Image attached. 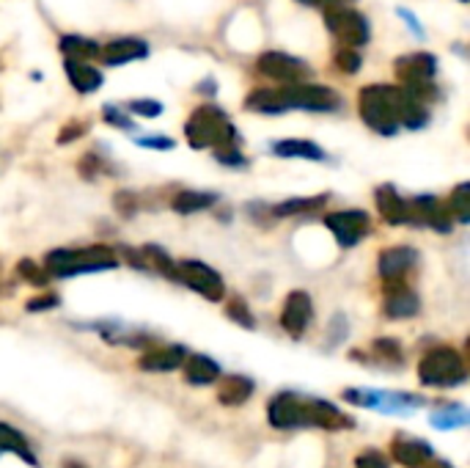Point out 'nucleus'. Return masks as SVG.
<instances>
[{
    "mask_svg": "<svg viewBox=\"0 0 470 468\" xmlns=\"http://www.w3.org/2000/svg\"><path fill=\"white\" fill-rule=\"evenodd\" d=\"M253 389L256 386H253L250 378H242V374H229V378L218 389V400L223 405H242L245 400H250Z\"/></svg>",
    "mask_w": 470,
    "mask_h": 468,
    "instance_id": "b1692460",
    "label": "nucleus"
},
{
    "mask_svg": "<svg viewBox=\"0 0 470 468\" xmlns=\"http://www.w3.org/2000/svg\"><path fill=\"white\" fill-rule=\"evenodd\" d=\"M399 17H402V20H405V23H407V25H410L413 31H416V36H421V34H424V31H421V25H418V20L413 17V12H407V9H399Z\"/></svg>",
    "mask_w": 470,
    "mask_h": 468,
    "instance_id": "79ce46f5",
    "label": "nucleus"
},
{
    "mask_svg": "<svg viewBox=\"0 0 470 468\" xmlns=\"http://www.w3.org/2000/svg\"><path fill=\"white\" fill-rule=\"evenodd\" d=\"M61 53H64L69 61H80V64H85V61H91V58H100L103 47H100L97 42L85 39V36H74V34H69V36H64V39H61Z\"/></svg>",
    "mask_w": 470,
    "mask_h": 468,
    "instance_id": "393cba45",
    "label": "nucleus"
},
{
    "mask_svg": "<svg viewBox=\"0 0 470 468\" xmlns=\"http://www.w3.org/2000/svg\"><path fill=\"white\" fill-rule=\"evenodd\" d=\"M377 210H380V215H383L391 226L407 224V202L397 194L394 184L377 187Z\"/></svg>",
    "mask_w": 470,
    "mask_h": 468,
    "instance_id": "a211bd4d",
    "label": "nucleus"
},
{
    "mask_svg": "<svg viewBox=\"0 0 470 468\" xmlns=\"http://www.w3.org/2000/svg\"><path fill=\"white\" fill-rule=\"evenodd\" d=\"M64 69L69 75V83L80 91V94H91V91H97L103 85V72L100 69H93L88 64H80V61H64Z\"/></svg>",
    "mask_w": 470,
    "mask_h": 468,
    "instance_id": "4be33fe9",
    "label": "nucleus"
},
{
    "mask_svg": "<svg viewBox=\"0 0 470 468\" xmlns=\"http://www.w3.org/2000/svg\"><path fill=\"white\" fill-rule=\"evenodd\" d=\"M306 422L311 427H325V430H341V427H352V419L344 416L333 403L328 400H308L306 403Z\"/></svg>",
    "mask_w": 470,
    "mask_h": 468,
    "instance_id": "2eb2a0df",
    "label": "nucleus"
},
{
    "mask_svg": "<svg viewBox=\"0 0 470 468\" xmlns=\"http://www.w3.org/2000/svg\"><path fill=\"white\" fill-rule=\"evenodd\" d=\"M176 281L187 284L191 290H196L201 298L207 301H220L226 287H223V278L218 270H212L210 264L204 262H196V259H187L181 264H176Z\"/></svg>",
    "mask_w": 470,
    "mask_h": 468,
    "instance_id": "1a4fd4ad",
    "label": "nucleus"
},
{
    "mask_svg": "<svg viewBox=\"0 0 470 468\" xmlns=\"http://www.w3.org/2000/svg\"><path fill=\"white\" fill-rule=\"evenodd\" d=\"M220 378V366L210 355H187L184 358V381L191 386H212Z\"/></svg>",
    "mask_w": 470,
    "mask_h": 468,
    "instance_id": "f3484780",
    "label": "nucleus"
},
{
    "mask_svg": "<svg viewBox=\"0 0 470 468\" xmlns=\"http://www.w3.org/2000/svg\"><path fill=\"white\" fill-rule=\"evenodd\" d=\"M418 378L424 386H432V389H454V386H462L467 372H465V363H462V355L451 347H437V350H429L421 363H418Z\"/></svg>",
    "mask_w": 470,
    "mask_h": 468,
    "instance_id": "39448f33",
    "label": "nucleus"
},
{
    "mask_svg": "<svg viewBox=\"0 0 470 468\" xmlns=\"http://www.w3.org/2000/svg\"><path fill=\"white\" fill-rule=\"evenodd\" d=\"M360 119L380 135H394L399 127L418 130L429 122L426 105L402 85H366L357 97Z\"/></svg>",
    "mask_w": 470,
    "mask_h": 468,
    "instance_id": "f257e3e1",
    "label": "nucleus"
},
{
    "mask_svg": "<svg viewBox=\"0 0 470 468\" xmlns=\"http://www.w3.org/2000/svg\"><path fill=\"white\" fill-rule=\"evenodd\" d=\"M215 157H218V163H223V165H245V157L237 152V146L218 149V152H215Z\"/></svg>",
    "mask_w": 470,
    "mask_h": 468,
    "instance_id": "58836bf2",
    "label": "nucleus"
},
{
    "mask_svg": "<svg viewBox=\"0 0 470 468\" xmlns=\"http://www.w3.org/2000/svg\"><path fill=\"white\" fill-rule=\"evenodd\" d=\"M143 256L162 273V275H168V278H176V264H173V259L165 254V251H160L157 245H146L143 248Z\"/></svg>",
    "mask_w": 470,
    "mask_h": 468,
    "instance_id": "7c9ffc66",
    "label": "nucleus"
},
{
    "mask_svg": "<svg viewBox=\"0 0 470 468\" xmlns=\"http://www.w3.org/2000/svg\"><path fill=\"white\" fill-rule=\"evenodd\" d=\"M184 135L193 149H207V146L229 149L237 144V130H234L231 119L215 105H201L191 116V122L184 124Z\"/></svg>",
    "mask_w": 470,
    "mask_h": 468,
    "instance_id": "20e7f679",
    "label": "nucleus"
},
{
    "mask_svg": "<svg viewBox=\"0 0 470 468\" xmlns=\"http://www.w3.org/2000/svg\"><path fill=\"white\" fill-rule=\"evenodd\" d=\"M306 403H308V400H303V397H298V394H289V392L278 394V397L267 405V419H269V424L278 427V430L308 427V422H306Z\"/></svg>",
    "mask_w": 470,
    "mask_h": 468,
    "instance_id": "9b49d317",
    "label": "nucleus"
},
{
    "mask_svg": "<svg viewBox=\"0 0 470 468\" xmlns=\"http://www.w3.org/2000/svg\"><path fill=\"white\" fill-rule=\"evenodd\" d=\"M325 202H328V196H314V199H287V202H280L278 207H272V215H278V218H287V215H306V213L319 210Z\"/></svg>",
    "mask_w": 470,
    "mask_h": 468,
    "instance_id": "cd10ccee",
    "label": "nucleus"
},
{
    "mask_svg": "<svg viewBox=\"0 0 470 468\" xmlns=\"http://www.w3.org/2000/svg\"><path fill=\"white\" fill-rule=\"evenodd\" d=\"M103 61L111 64V66H122V64H130V61H141L149 55V45L141 42V39H116L111 45L103 47Z\"/></svg>",
    "mask_w": 470,
    "mask_h": 468,
    "instance_id": "dca6fc26",
    "label": "nucleus"
},
{
    "mask_svg": "<svg viewBox=\"0 0 470 468\" xmlns=\"http://www.w3.org/2000/svg\"><path fill=\"white\" fill-rule=\"evenodd\" d=\"M462 4H467V0H462Z\"/></svg>",
    "mask_w": 470,
    "mask_h": 468,
    "instance_id": "a18cd8bd",
    "label": "nucleus"
},
{
    "mask_svg": "<svg viewBox=\"0 0 470 468\" xmlns=\"http://www.w3.org/2000/svg\"><path fill=\"white\" fill-rule=\"evenodd\" d=\"M311 317H314L311 295L303 293V290H295V293L287 298L284 312H280V325H284V331H289L292 336H300V334L311 325Z\"/></svg>",
    "mask_w": 470,
    "mask_h": 468,
    "instance_id": "ddd939ff",
    "label": "nucleus"
},
{
    "mask_svg": "<svg viewBox=\"0 0 470 468\" xmlns=\"http://www.w3.org/2000/svg\"><path fill=\"white\" fill-rule=\"evenodd\" d=\"M105 122L113 124V127H122V130H132V122H130L119 108H113V105L105 108Z\"/></svg>",
    "mask_w": 470,
    "mask_h": 468,
    "instance_id": "4c0bfd02",
    "label": "nucleus"
},
{
    "mask_svg": "<svg viewBox=\"0 0 470 468\" xmlns=\"http://www.w3.org/2000/svg\"><path fill=\"white\" fill-rule=\"evenodd\" d=\"M344 400L352 405H363L371 411H383V413H410L424 405L421 397L416 394H399V392H374V389H347Z\"/></svg>",
    "mask_w": 470,
    "mask_h": 468,
    "instance_id": "6e6552de",
    "label": "nucleus"
},
{
    "mask_svg": "<svg viewBox=\"0 0 470 468\" xmlns=\"http://www.w3.org/2000/svg\"><path fill=\"white\" fill-rule=\"evenodd\" d=\"M355 468H391L386 454L380 452H363L357 460H355Z\"/></svg>",
    "mask_w": 470,
    "mask_h": 468,
    "instance_id": "c9c22d12",
    "label": "nucleus"
},
{
    "mask_svg": "<svg viewBox=\"0 0 470 468\" xmlns=\"http://www.w3.org/2000/svg\"><path fill=\"white\" fill-rule=\"evenodd\" d=\"M256 66L264 77L280 80L287 85L306 83L311 77V66L303 58H295V55H287V53H264Z\"/></svg>",
    "mask_w": 470,
    "mask_h": 468,
    "instance_id": "9d476101",
    "label": "nucleus"
},
{
    "mask_svg": "<svg viewBox=\"0 0 470 468\" xmlns=\"http://www.w3.org/2000/svg\"><path fill=\"white\" fill-rule=\"evenodd\" d=\"M20 273H23L28 281H34L36 287L47 284V273H42V270H39V264H34V262H20Z\"/></svg>",
    "mask_w": 470,
    "mask_h": 468,
    "instance_id": "e433bc0d",
    "label": "nucleus"
},
{
    "mask_svg": "<svg viewBox=\"0 0 470 468\" xmlns=\"http://www.w3.org/2000/svg\"><path fill=\"white\" fill-rule=\"evenodd\" d=\"M374 350L380 353V358H388L394 366H399L402 363V347L397 344V342H391V339H383V342H374Z\"/></svg>",
    "mask_w": 470,
    "mask_h": 468,
    "instance_id": "473e14b6",
    "label": "nucleus"
},
{
    "mask_svg": "<svg viewBox=\"0 0 470 468\" xmlns=\"http://www.w3.org/2000/svg\"><path fill=\"white\" fill-rule=\"evenodd\" d=\"M66 468H83L80 463H66Z\"/></svg>",
    "mask_w": 470,
    "mask_h": 468,
    "instance_id": "c03bdc74",
    "label": "nucleus"
},
{
    "mask_svg": "<svg viewBox=\"0 0 470 468\" xmlns=\"http://www.w3.org/2000/svg\"><path fill=\"white\" fill-rule=\"evenodd\" d=\"M130 111L143 119H157L162 114V105L157 100H135V103H130Z\"/></svg>",
    "mask_w": 470,
    "mask_h": 468,
    "instance_id": "72a5a7b5",
    "label": "nucleus"
},
{
    "mask_svg": "<svg viewBox=\"0 0 470 468\" xmlns=\"http://www.w3.org/2000/svg\"><path fill=\"white\" fill-rule=\"evenodd\" d=\"M397 77L402 80V88L418 103H426L429 97H435V75H437V61L429 53H413V55H402L397 61Z\"/></svg>",
    "mask_w": 470,
    "mask_h": 468,
    "instance_id": "423d86ee",
    "label": "nucleus"
},
{
    "mask_svg": "<svg viewBox=\"0 0 470 468\" xmlns=\"http://www.w3.org/2000/svg\"><path fill=\"white\" fill-rule=\"evenodd\" d=\"M448 210L456 215L459 224H470V182H462L454 187V194L448 199Z\"/></svg>",
    "mask_w": 470,
    "mask_h": 468,
    "instance_id": "c756f323",
    "label": "nucleus"
},
{
    "mask_svg": "<svg viewBox=\"0 0 470 468\" xmlns=\"http://www.w3.org/2000/svg\"><path fill=\"white\" fill-rule=\"evenodd\" d=\"M416 262H418V251L416 248L397 245V248H388V251L380 254L377 267H380V275L394 284V281H399V278H405L410 273V267H416Z\"/></svg>",
    "mask_w": 470,
    "mask_h": 468,
    "instance_id": "4468645a",
    "label": "nucleus"
},
{
    "mask_svg": "<svg viewBox=\"0 0 470 468\" xmlns=\"http://www.w3.org/2000/svg\"><path fill=\"white\" fill-rule=\"evenodd\" d=\"M187 353L184 347L179 344H171V347H162V350H152L141 358V366L149 369V372H171V369H179L184 363Z\"/></svg>",
    "mask_w": 470,
    "mask_h": 468,
    "instance_id": "412c9836",
    "label": "nucleus"
},
{
    "mask_svg": "<svg viewBox=\"0 0 470 468\" xmlns=\"http://www.w3.org/2000/svg\"><path fill=\"white\" fill-rule=\"evenodd\" d=\"M394 460L407 468H421L432 460V446L426 441H416V438H397Z\"/></svg>",
    "mask_w": 470,
    "mask_h": 468,
    "instance_id": "aec40b11",
    "label": "nucleus"
},
{
    "mask_svg": "<svg viewBox=\"0 0 470 468\" xmlns=\"http://www.w3.org/2000/svg\"><path fill=\"white\" fill-rule=\"evenodd\" d=\"M119 256L108 245H88V248H61L47 256V273L55 278H72L83 273H105L116 270Z\"/></svg>",
    "mask_w": 470,
    "mask_h": 468,
    "instance_id": "7ed1b4c3",
    "label": "nucleus"
},
{
    "mask_svg": "<svg viewBox=\"0 0 470 468\" xmlns=\"http://www.w3.org/2000/svg\"><path fill=\"white\" fill-rule=\"evenodd\" d=\"M325 25H328V31H330L338 42H344V45H349V47H360V45H366L368 36H371L368 20H366L360 12H355V9H349V6H341V4L325 9Z\"/></svg>",
    "mask_w": 470,
    "mask_h": 468,
    "instance_id": "0eeeda50",
    "label": "nucleus"
},
{
    "mask_svg": "<svg viewBox=\"0 0 470 468\" xmlns=\"http://www.w3.org/2000/svg\"><path fill=\"white\" fill-rule=\"evenodd\" d=\"M341 105V97L328 88V85H317V83H295V85H284V88H259L253 94H248L245 108L256 111V114H269L278 116L284 111H314V114H328L336 111Z\"/></svg>",
    "mask_w": 470,
    "mask_h": 468,
    "instance_id": "f03ea898",
    "label": "nucleus"
},
{
    "mask_svg": "<svg viewBox=\"0 0 470 468\" xmlns=\"http://www.w3.org/2000/svg\"><path fill=\"white\" fill-rule=\"evenodd\" d=\"M421 309V301L413 290L407 287H391L388 295H386V314L391 320H407V317H416Z\"/></svg>",
    "mask_w": 470,
    "mask_h": 468,
    "instance_id": "6ab92c4d",
    "label": "nucleus"
},
{
    "mask_svg": "<svg viewBox=\"0 0 470 468\" xmlns=\"http://www.w3.org/2000/svg\"><path fill=\"white\" fill-rule=\"evenodd\" d=\"M58 306V298L55 295H44V298H36V301H28V312H44V309H53Z\"/></svg>",
    "mask_w": 470,
    "mask_h": 468,
    "instance_id": "a19ab883",
    "label": "nucleus"
},
{
    "mask_svg": "<svg viewBox=\"0 0 470 468\" xmlns=\"http://www.w3.org/2000/svg\"><path fill=\"white\" fill-rule=\"evenodd\" d=\"M360 64H363V58H360L355 50H338V53H336V66H338L341 72H347V75L357 72Z\"/></svg>",
    "mask_w": 470,
    "mask_h": 468,
    "instance_id": "2f4dec72",
    "label": "nucleus"
},
{
    "mask_svg": "<svg viewBox=\"0 0 470 468\" xmlns=\"http://www.w3.org/2000/svg\"><path fill=\"white\" fill-rule=\"evenodd\" d=\"M0 452H15L17 457H23V460L31 463L34 468H39V460H36V454H34L28 438H25L20 430H15L12 424H6V422H0Z\"/></svg>",
    "mask_w": 470,
    "mask_h": 468,
    "instance_id": "5701e85b",
    "label": "nucleus"
},
{
    "mask_svg": "<svg viewBox=\"0 0 470 468\" xmlns=\"http://www.w3.org/2000/svg\"><path fill=\"white\" fill-rule=\"evenodd\" d=\"M325 226L333 232V237L338 240L341 248H352L368 234V215L363 210H344V213L328 215Z\"/></svg>",
    "mask_w": 470,
    "mask_h": 468,
    "instance_id": "f8f14e48",
    "label": "nucleus"
},
{
    "mask_svg": "<svg viewBox=\"0 0 470 468\" xmlns=\"http://www.w3.org/2000/svg\"><path fill=\"white\" fill-rule=\"evenodd\" d=\"M138 146H146V149H173V141L162 138V135H154V138H138Z\"/></svg>",
    "mask_w": 470,
    "mask_h": 468,
    "instance_id": "ea45409f",
    "label": "nucleus"
},
{
    "mask_svg": "<svg viewBox=\"0 0 470 468\" xmlns=\"http://www.w3.org/2000/svg\"><path fill=\"white\" fill-rule=\"evenodd\" d=\"M272 152L278 157H300V160H325V152L311 144V141H298V138H289V141H278L272 144Z\"/></svg>",
    "mask_w": 470,
    "mask_h": 468,
    "instance_id": "a878e982",
    "label": "nucleus"
},
{
    "mask_svg": "<svg viewBox=\"0 0 470 468\" xmlns=\"http://www.w3.org/2000/svg\"><path fill=\"white\" fill-rule=\"evenodd\" d=\"M462 424H467V411L462 405H446L432 413V427H437V430H454Z\"/></svg>",
    "mask_w": 470,
    "mask_h": 468,
    "instance_id": "c85d7f7f",
    "label": "nucleus"
},
{
    "mask_svg": "<svg viewBox=\"0 0 470 468\" xmlns=\"http://www.w3.org/2000/svg\"><path fill=\"white\" fill-rule=\"evenodd\" d=\"M218 202L215 194H201V191H184L173 199V210L181 213V215H191V213H201V210H210L212 204Z\"/></svg>",
    "mask_w": 470,
    "mask_h": 468,
    "instance_id": "bb28decb",
    "label": "nucleus"
},
{
    "mask_svg": "<svg viewBox=\"0 0 470 468\" xmlns=\"http://www.w3.org/2000/svg\"><path fill=\"white\" fill-rule=\"evenodd\" d=\"M80 133H83V124H77V127H69L64 135H61V144H66V141H72V138H80Z\"/></svg>",
    "mask_w": 470,
    "mask_h": 468,
    "instance_id": "37998d69",
    "label": "nucleus"
},
{
    "mask_svg": "<svg viewBox=\"0 0 470 468\" xmlns=\"http://www.w3.org/2000/svg\"><path fill=\"white\" fill-rule=\"evenodd\" d=\"M229 317H231V320H237L242 328H253V325H256L253 314L245 309V304H242V301H231V304H229Z\"/></svg>",
    "mask_w": 470,
    "mask_h": 468,
    "instance_id": "f704fd0d",
    "label": "nucleus"
}]
</instances>
